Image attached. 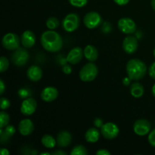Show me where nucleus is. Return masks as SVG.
I'll return each mask as SVG.
<instances>
[{"label":"nucleus","mask_w":155,"mask_h":155,"mask_svg":"<svg viewBox=\"0 0 155 155\" xmlns=\"http://www.w3.org/2000/svg\"><path fill=\"white\" fill-rule=\"evenodd\" d=\"M41 45L44 49L49 52H58L63 47V39L61 35L54 30H47L40 38Z\"/></svg>","instance_id":"f257e3e1"},{"label":"nucleus","mask_w":155,"mask_h":155,"mask_svg":"<svg viewBox=\"0 0 155 155\" xmlns=\"http://www.w3.org/2000/svg\"><path fill=\"white\" fill-rule=\"evenodd\" d=\"M127 76L132 80H139L143 78L147 73L146 64L142 60L133 58L129 61L126 67Z\"/></svg>","instance_id":"f03ea898"},{"label":"nucleus","mask_w":155,"mask_h":155,"mask_svg":"<svg viewBox=\"0 0 155 155\" xmlns=\"http://www.w3.org/2000/svg\"><path fill=\"white\" fill-rule=\"evenodd\" d=\"M98 69L96 64L92 62L85 64L81 68L79 74L80 80L83 82L93 81L98 76Z\"/></svg>","instance_id":"7ed1b4c3"},{"label":"nucleus","mask_w":155,"mask_h":155,"mask_svg":"<svg viewBox=\"0 0 155 155\" xmlns=\"http://www.w3.org/2000/svg\"><path fill=\"white\" fill-rule=\"evenodd\" d=\"M80 19L77 14L70 13L62 21V27L65 31L72 33L77 30L80 26Z\"/></svg>","instance_id":"20e7f679"},{"label":"nucleus","mask_w":155,"mask_h":155,"mask_svg":"<svg viewBox=\"0 0 155 155\" xmlns=\"http://www.w3.org/2000/svg\"><path fill=\"white\" fill-rule=\"evenodd\" d=\"M30 54L26 48H18L12 54V61L18 67H22L28 62Z\"/></svg>","instance_id":"39448f33"},{"label":"nucleus","mask_w":155,"mask_h":155,"mask_svg":"<svg viewBox=\"0 0 155 155\" xmlns=\"http://www.w3.org/2000/svg\"><path fill=\"white\" fill-rule=\"evenodd\" d=\"M19 36L14 33H6L2 38V43L3 47L8 50L15 51L17 48L20 47V42H21Z\"/></svg>","instance_id":"423d86ee"},{"label":"nucleus","mask_w":155,"mask_h":155,"mask_svg":"<svg viewBox=\"0 0 155 155\" xmlns=\"http://www.w3.org/2000/svg\"><path fill=\"white\" fill-rule=\"evenodd\" d=\"M103 22V20L100 14L95 12H90L85 15L83 23L88 29L93 30L99 27Z\"/></svg>","instance_id":"0eeeda50"},{"label":"nucleus","mask_w":155,"mask_h":155,"mask_svg":"<svg viewBox=\"0 0 155 155\" xmlns=\"http://www.w3.org/2000/svg\"><path fill=\"white\" fill-rule=\"evenodd\" d=\"M120 129L117 125L114 123L109 122L103 124L101 128V134L106 139H114L117 137Z\"/></svg>","instance_id":"6e6552de"},{"label":"nucleus","mask_w":155,"mask_h":155,"mask_svg":"<svg viewBox=\"0 0 155 155\" xmlns=\"http://www.w3.org/2000/svg\"><path fill=\"white\" fill-rule=\"evenodd\" d=\"M118 29L125 34H133L136 30V24L130 18H122L118 21Z\"/></svg>","instance_id":"1a4fd4ad"},{"label":"nucleus","mask_w":155,"mask_h":155,"mask_svg":"<svg viewBox=\"0 0 155 155\" xmlns=\"http://www.w3.org/2000/svg\"><path fill=\"white\" fill-rule=\"evenodd\" d=\"M151 124L145 119H139L135 122L133 125V131L139 136H146L151 132Z\"/></svg>","instance_id":"9d476101"},{"label":"nucleus","mask_w":155,"mask_h":155,"mask_svg":"<svg viewBox=\"0 0 155 155\" xmlns=\"http://www.w3.org/2000/svg\"><path fill=\"white\" fill-rule=\"evenodd\" d=\"M37 108V102L34 98H27L22 101L21 105V112L25 116L33 114Z\"/></svg>","instance_id":"9b49d317"},{"label":"nucleus","mask_w":155,"mask_h":155,"mask_svg":"<svg viewBox=\"0 0 155 155\" xmlns=\"http://www.w3.org/2000/svg\"><path fill=\"white\" fill-rule=\"evenodd\" d=\"M139 48V41L136 36H127L123 42V48L127 54H133Z\"/></svg>","instance_id":"f8f14e48"},{"label":"nucleus","mask_w":155,"mask_h":155,"mask_svg":"<svg viewBox=\"0 0 155 155\" xmlns=\"http://www.w3.org/2000/svg\"><path fill=\"white\" fill-rule=\"evenodd\" d=\"M84 55L83 50L80 47H74L68 53L67 61L71 64H77L80 61Z\"/></svg>","instance_id":"ddd939ff"},{"label":"nucleus","mask_w":155,"mask_h":155,"mask_svg":"<svg viewBox=\"0 0 155 155\" xmlns=\"http://www.w3.org/2000/svg\"><path fill=\"white\" fill-rule=\"evenodd\" d=\"M58 96V91L55 87L47 86L41 92V98L45 102H51Z\"/></svg>","instance_id":"4468645a"},{"label":"nucleus","mask_w":155,"mask_h":155,"mask_svg":"<svg viewBox=\"0 0 155 155\" xmlns=\"http://www.w3.org/2000/svg\"><path fill=\"white\" fill-rule=\"evenodd\" d=\"M21 41L24 48H32L36 43V35L31 30H26L21 35Z\"/></svg>","instance_id":"2eb2a0df"},{"label":"nucleus","mask_w":155,"mask_h":155,"mask_svg":"<svg viewBox=\"0 0 155 155\" xmlns=\"http://www.w3.org/2000/svg\"><path fill=\"white\" fill-rule=\"evenodd\" d=\"M18 130L22 136H30L34 130V124L30 119H24L19 123Z\"/></svg>","instance_id":"dca6fc26"},{"label":"nucleus","mask_w":155,"mask_h":155,"mask_svg":"<svg viewBox=\"0 0 155 155\" xmlns=\"http://www.w3.org/2000/svg\"><path fill=\"white\" fill-rule=\"evenodd\" d=\"M57 145L61 148H66L71 144L72 142V136L68 131L60 132L57 136Z\"/></svg>","instance_id":"f3484780"},{"label":"nucleus","mask_w":155,"mask_h":155,"mask_svg":"<svg viewBox=\"0 0 155 155\" xmlns=\"http://www.w3.org/2000/svg\"><path fill=\"white\" fill-rule=\"evenodd\" d=\"M27 76L31 81L37 82L42 79V71L40 67L37 65H32L27 70Z\"/></svg>","instance_id":"a211bd4d"},{"label":"nucleus","mask_w":155,"mask_h":155,"mask_svg":"<svg viewBox=\"0 0 155 155\" xmlns=\"http://www.w3.org/2000/svg\"><path fill=\"white\" fill-rule=\"evenodd\" d=\"M16 130L15 127L12 125H8L5 128L1 129L0 130V140H1L2 144H5L7 142L11 137L15 135Z\"/></svg>","instance_id":"6ab92c4d"},{"label":"nucleus","mask_w":155,"mask_h":155,"mask_svg":"<svg viewBox=\"0 0 155 155\" xmlns=\"http://www.w3.org/2000/svg\"><path fill=\"white\" fill-rule=\"evenodd\" d=\"M84 56L88 61L90 62H94L98 59V51L95 46L92 45H88L85 47L84 50Z\"/></svg>","instance_id":"aec40b11"},{"label":"nucleus","mask_w":155,"mask_h":155,"mask_svg":"<svg viewBox=\"0 0 155 155\" xmlns=\"http://www.w3.org/2000/svg\"><path fill=\"white\" fill-rule=\"evenodd\" d=\"M100 134L101 133L98 129L92 127L86 131V134H85V139H86V142H89V143H95L99 139Z\"/></svg>","instance_id":"412c9836"},{"label":"nucleus","mask_w":155,"mask_h":155,"mask_svg":"<svg viewBox=\"0 0 155 155\" xmlns=\"http://www.w3.org/2000/svg\"><path fill=\"white\" fill-rule=\"evenodd\" d=\"M130 94L133 97L136 98H141L145 93L144 86L139 83H133L130 86Z\"/></svg>","instance_id":"4be33fe9"},{"label":"nucleus","mask_w":155,"mask_h":155,"mask_svg":"<svg viewBox=\"0 0 155 155\" xmlns=\"http://www.w3.org/2000/svg\"><path fill=\"white\" fill-rule=\"evenodd\" d=\"M42 145L46 148H54L57 144V140L51 135H45L41 139Z\"/></svg>","instance_id":"5701e85b"},{"label":"nucleus","mask_w":155,"mask_h":155,"mask_svg":"<svg viewBox=\"0 0 155 155\" xmlns=\"http://www.w3.org/2000/svg\"><path fill=\"white\" fill-rule=\"evenodd\" d=\"M60 26V21L54 17H50L46 21V27L48 30H54Z\"/></svg>","instance_id":"b1692460"},{"label":"nucleus","mask_w":155,"mask_h":155,"mask_svg":"<svg viewBox=\"0 0 155 155\" xmlns=\"http://www.w3.org/2000/svg\"><path fill=\"white\" fill-rule=\"evenodd\" d=\"M71 155H86L88 154V151L86 148L83 145H76L72 151H71Z\"/></svg>","instance_id":"393cba45"},{"label":"nucleus","mask_w":155,"mask_h":155,"mask_svg":"<svg viewBox=\"0 0 155 155\" xmlns=\"http://www.w3.org/2000/svg\"><path fill=\"white\" fill-rule=\"evenodd\" d=\"M10 121V117L6 112L1 111L0 112V129H3L7 127Z\"/></svg>","instance_id":"a878e982"},{"label":"nucleus","mask_w":155,"mask_h":155,"mask_svg":"<svg viewBox=\"0 0 155 155\" xmlns=\"http://www.w3.org/2000/svg\"><path fill=\"white\" fill-rule=\"evenodd\" d=\"M9 67V61L4 56L0 58V72L3 73L7 71Z\"/></svg>","instance_id":"bb28decb"},{"label":"nucleus","mask_w":155,"mask_h":155,"mask_svg":"<svg viewBox=\"0 0 155 155\" xmlns=\"http://www.w3.org/2000/svg\"><path fill=\"white\" fill-rule=\"evenodd\" d=\"M70 4L76 8H83L88 3V0H68Z\"/></svg>","instance_id":"cd10ccee"},{"label":"nucleus","mask_w":155,"mask_h":155,"mask_svg":"<svg viewBox=\"0 0 155 155\" xmlns=\"http://www.w3.org/2000/svg\"><path fill=\"white\" fill-rule=\"evenodd\" d=\"M30 94H31V92L29 89H26V88H22V89H19V91H18V95H19L20 98H23V99L30 98Z\"/></svg>","instance_id":"c85d7f7f"},{"label":"nucleus","mask_w":155,"mask_h":155,"mask_svg":"<svg viewBox=\"0 0 155 155\" xmlns=\"http://www.w3.org/2000/svg\"><path fill=\"white\" fill-rule=\"evenodd\" d=\"M0 103H1V107L2 110H6V109L8 108L11 105V102L8 98H5V97H2L1 99H0Z\"/></svg>","instance_id":"c756f323"},{"label":"nucleus","mask_w":155,"mask_h":155,"mask_svg":"<svg viewBox=\"0 0 155 155\" xmlns=\"http://www.w3.org/2000/svg\"><path fill=\"white\" fill-rule=\"evenodd\" d=\"M148 140L150 145L155 148V129H154L152 131L149 133V135H148Z\"/></svg>","instance_id":"7c9ffc66"},{"label":"nucleus","mask_w":155,"mask_h":155,"mask_svg":"<svg viewBox=\"0 0 155 155\" xmlns=\"http://www.w3.org/2000/svg\"><path fill=\"white\" fill-rule=\"evenodd\" d=\"M148 74H149V76L151 78L155 80V62L152 63V64H151V66L149 67Z\"/></svg>","instance_id":"2f4dec72"},{"label":"nucleus","mask_w":155,"mask_h":155,"mask_svg":"<svg viewBox=\"0 0 155 155\" xmlns=\"http://www.w3.org/2000/svg\"><path fill=\"white\" fill-rule=\"evenodd\" d=\"M110 30H111V25H110V23L108 22L104 23L102 27V31L104 32V33H110Z\"/></svg>","instance_id":"473e14b6"},{"label":"nucleus","mask_w":155,"mask_h":155,"mask_svg":"<svg viewBox=\"0 0 155 155\" xmlns=\"http://www.w3.org/2000/svg\"><path fill=\"white\" fill-rule=\"evenodd\" d=\"M104 124V122H103V120L101 118L97 117L95 118V120H94V125H95V127L97 128H101V127Z\"/></svg>","instance_id":"72a5a7b5"},{"label":"nucleus","mask_w":155,"mask_h":155,"mask_svg":"<svg viewBox=\"0 0 155 155\" xmlns=\"http://www.w3.org/2000/svg\"><path fill=\"white\" fill-rule=\"evenodd\" d=\"M62 71H63V72L64 73V74H71V72H72V68H71V67L70 66V65L66 64L63 66V68H62Z\"/></svg>","instance_id":"f704fd0d"},{"label":"nucleus","mask_w":155,"mask_h":155,"mask_svg":"<svg viewBox=\"0 0 155 155\" xmlns=\"http://www.w3.org/2000/svg\"><path fill=\"white\" fill-rule=\"evenodd\" d=\"M114 2L116 3V4H117L118 5H126L128 4L129 2H130V0H114Z\"/></svg>","instance_id":"c9c22d12"},{"label":"nucleus","mask_w":155,"mask_h":155,"mask_svg":"<svg viewBox=\"0 0 155 155\" xmlns=\"http://www.w3.org/2000/svg\"><path fill=\"white\" fill-rule=\"evenodd\" d=\"M96 154L98 155H110V152L107 149H100L96 151Z\"/></svg>","instance_id":"e433bc0d"},{"label":"nucleus","mask_w":155,"mask_h":155,"mask_svg":"<svg viewBox=\"0 0 155 155\" xmlns=\"http://www.w3.org/2000/svg\"><path fill=\"white\" fill-rule=\"evenodd\" d=\"M5 90V86L4 81L2 80H0V94L3 95Z\"/></svg>","instance_id":"4c0bfd02"},{"label":"nucleus","mask_w":155,"mask_h":155,"mask_svg":"<svg viewBox=\"0 0 155 155\" xmlns=\"http://www.w3.org/2000/svg\"><path fill=\"white\" fill-rule=\"evenodd\" d=\"M131 81H132L131 79H130L129 77H125L124 80H123V83H124V86H129V85L130 84Z\"/></svg>","instance_id":"58836bf2"},{"label":"nucleus","mask_w":155,"mask_h":155,"mask_svg":"<svg viewBox=\"0 0 155 155\" xmlns=\"http://www.w3.org/2000/svg\"><path fill=\"white\" fill-rule=\"evenodd\" d=\"M51 154H54V155H66L67 153L64 152L63 151H54V152L51 153Z\"/></svg>","instance_id":"ea45409f"},{"label":"nucleus","mask_w":155,"mask_h":155,"mask_svg":"<svg viewBox=\"0 0 155 155\" xmlns=\"http://www.w3.org/2000/svg\"><path fill=\"white\" fill-rule=\"evenodd\" d=\"M10 152L8 151V150L6 149V148H2L1 149V154L2 155H9Z\"/></svg>","instance_id":"a19ab883"},{"label":"nucleus","mask_w":155,"mask_h":155,"mask_svg":"<svg viewBox=\"0 0 155 155\" xmlns=\"http://www.w3.org/2000/svg\"><path fill=\"white\" fill-rule=\"evenodd\" d=\"M151 7H152L153 10L155 12V0H151Z\"/></svg>","instance_id":"79ce46f5"},{"label":"nucleus","mask_w":155,"mask_h":155,"mask_svg":"<svg viewBox=\"0 0 155 155\" xmlns=\"http://www.w3.org/2000/svg\"><path fill=\"white\" fill-rule=\"evenodd\" d=\"M151 90H152L153 95H154V96L155 97V83L154 84V86H152V89H151Z\"/></svg>","instance_id":"37998d69"},{"label":"nucleus","mask_w":155,"mask_h":155,"mask_svg":"<svg viewBox=\"0 0 155 155\" xmlns=\"http://www.w3.org/2000/svg\"><path fill=\"white\" fill-rule=\"evenodd\" d=\"M51 154V153H49V152H42L40 153V155H50Z\"/></svg>","instance_id":"c03bdc74"},{"label":"nucleus","mask_w":155,"mask_h":155,"mask_svg":"<svg viewBox=\"0 0 155 155\" xmlns=\"http://www.w3.org/2000/svg\"><path fill=\"white\" fill-rule=\"evenodd\" d=\"M153 54H154V58H155V48H154V51H153Z\"/></svg>","instance_id":"a18cd8bd"}]
</instances>
